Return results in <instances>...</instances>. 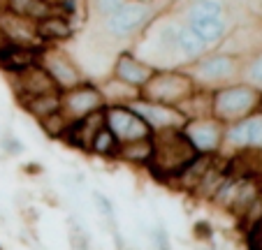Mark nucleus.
I'll use <instances>...</instances> for the list:
<instances>
[{"mask_svg": "<svg viewBox=\"0 0 262 250\" xmlns=\"http://www.w3.org/2000/svg\"><path fill=\"white\" fill-rule=\"evenodd\" d=\"M167 12V0H125L121 7L98 19V33L109 44L137 42L148 26Z\"/></svg>", "mask_w": 262, "mask_h": 250, "instance_id": "obj_1", "label": "nucleus"}, {"mask_svg": "<svg viewBox=\"0 0 262 250\" xmlns=\"http://www.w3.org/2000/svg\"><path fill=\"white\" fill-rule=\"evenodd\" d=\"M177 14L209 51L218 49L234 28L228 0H186Z\"/></svg>", "mask_w": 262, "mask_h": 250, "instance_id": "obj_2", "label": "nucleus"}, {"mask_svg": "<svg viewBox=\"0 0 262 250\" xmlns=\"http://www.w3.org/2000/svg\"><path fill=\"white\" fill-rule=\"evenodd\" d=\"M242 65H244V58L228 54V51L213 49V51H207L202 58H198L195 63H190L188 67L183 70L193 79L195 88L213 93V90L225 88L230 83L242 81Z\"/></svg>", "mask_w": 262, "mask_h": 250, "instance_id": "obj_3", "label": "nucleus"}, {"mask_svg": "<svg viewBox=\"0 0 262 250\" xmlns=\"http://www.w3.org/2000/svg\"><path fill=\"white\" fill-rule=\"evenodd\" d=\"M195 155H198V153L186 142L181 130L158 132V134H154V157H151V165H148L146 169L151 172V176H154L156 181L169 186V183L177 178V174L181 172Z\"/></svg>", "mask_w": 262, "mask_h": 250, "instance_id": "obj_4", "label": "nucleus"}, {"mask_svg": "<svg viewBox=\"0 0 262 250\" xmlns=\"http://www.w3.org/2000/svg\"><path fill=\"white\" fill-rule=\"evenodd\" d=\"M262 109V93L246 86L244 81L230 83L225 88H218L211 93V116L221 121L223 125L248 118L251 113Z\"/></svg>", "mask_w": 262, "mask_h": 250, "instance_id": "obj_5", "label": "nucleus"}, {"mask_svg": "<svg viewBox=\"0 0 262 250\" xmlns=\"http://www.w3.org/2000/svg\"><path fill=\"white\" fill-rule=\"evenodd\" d=\"M193 93H195L193 79H190L188 72L181 67L156 70L154 77L148 79L146 86L142 88L144 100L169 104V107H181Z\"/></svg>", "mask_w": 262, "mask_h": 250, "instance_id": "obj_6", "label": "nucleus"}, {"mask_svg": "<svg viewBox=\"0 0 262 250\" xmlns=\"http://www.w3.org/2000/svg\"><path fill=\"white\" fill-rule=\"evenodd\" d=\"M37 65L49 74V79L54 81V86L60 93L89 81L84 67H81V65L77 63V58H74L72 54H68L63 47H45V49H40Z\"/></svg>", "mask_w": 262, "mask_h": 250, "instance_id": "obj_7", "label": "nucleus"}, {"mask_svg": "<svg viewBox=\"0 0 262 250\" xmlns=\"http://www.w3.org/2000/svg\"><path fill=\"white\" fill-rule=\"evenodd\" d=\"M262 153V109L251 113L248 118L225 125L221 155H237V153Z\"/></svg>", "mask_w": 262, "mask_h": 250, "instance_id": "obj_8", "label": "nucleus"}, {"mask_svg": "<svg viewBox=\"0 0 262 250\" xmlns=\"http://www.w3.org/2000/svg\"><path fill=\"white\" fill-rule=\"evenodd\" d=\"M104 128L119 139V144L154 137L151 128L130 104H109V107H104Z\"/></svg>", "mask_w": 262, "mask_h": 250, "instance_id": "obj_9", "label": "nucleus"}, {"mask_svg": "<svg viewBox=\"0 0 262 250\" xmlns=\"http://www.w3.org/2000/svg\"><path fill=\"white\" fill-rule=\"evenodd\" d=\"M104 107H107V104H104V98H102V93H100L98 83L91 81V79L60 93V113H63L70 123H77L95 111H102Z\"/></svg>", "mask_w": 262, "mask_h": 250, "instance_id": "obj_10", "label": "nucleus"}, {"mask_svg": "<svg viewBox=\"0 0 262 250\" xmlns=\"http://www.w3.org/2000/svg\"><path fill=\"white\" fill-rule=\"evenodd\" d=\"M181 134L186 137V142L193 146V151L198 155H221L225 125L221 121H216L213 116L190 118L181 128Z\"/></svg>", "mask_w": 262, "mask_h": 250, "instance_id": "obj_11", "label": "nucleus"}, {"mask_svg": "<svg viewBox=\"0 0 262 250\" xmlns=\"http://www.w3.org/2000/svg\"><path fill=\"white\" fill-rule=\"evenodd\" d=\"M130 107L144 118L151 132H169V130H181L186 125V116L179 111V107H169V104H160V102H151V100L137 98Z\"/></svg>", "mask_w": 262, "mask_h": 250, "instance_id": "obj_12", "label": "nucleus"}, {"mask_svg": "<svg viewBox=\"0 0 262 250\" xmlns=\"http://www.w3.org/2000/svg\"><path fill=\"white\" fill-rule=\"evenodd\" d=\"M154 72H156L154 65H148L144 58H139L133 49L119 51L114 63H112V67H109L112 77L128 83V86H133V88H137L139 93H142V88L146 86L148 79L154 77Z\"/></svg>", "mask_w": 262, "mask_h": 250, "instance_id": "obj_13", "label": "nucleus"}, {"mask_svg": "<svg viewBox=\"0 0 262 250\" xmlns=\"http://www.w3.org/2000/svg\"><path fill=\"white\" fill-rule=\"evenodd\" d=\"M0 33L5 37L7 44H19V47H28V49L40 51L45 49V44L37 37V28L35 21L21 19V16L12 14V12L0 7Z\"/></svg>", "mask_w": 262, "mask_h": 250, "instance_id": "obj_14", "label": "nucleus"}, {"mask_svg": "<svg viewBox=\"0 0 262 250\" xmlns=\"http://www.w3.org/2000/svg\"><path fill=\"white\" fill-rule=\"evenodd\" d=\"M7 79H10V88L14 90L16 102H19V100H26V98H37V95L58 90L54 86V81L49 79V74H47L40 65H33V67H28L26 72L14 74V77H7Z\"/></svg>", "mask_w": 262, "mask_h": 250, "instance_id": "obj_15", "label": "nucleus"}, {"mask_svg": "<svg viewBox=\"0 0 262 250\" xmlns=\"http://www.w3.org/2000/svg\"><path fill=\"white\" fill-rule=\"evenodd\" d=\"M100 128H104V109L102 111L91 113V116L81 118V121H77V123H72V125L68 128V132L63 134L60 142H63L65 146L74 148V151L89 153L91 142H93L95 132H98Z\"/></svg>", "mask_w": 262, "mask_h": 250, "instance_id": "obj_16", "label": "nucleus"}, {"mask_svg": "<svg viewBox=\"0 0 262 250\" xmlns=\"http://www.w3.org/2000/svg\"><path fill=\"white\" fill-rule=\"evenodd\" d=\"M35 28H37V37L45 47H60L63 42L74 37V21L60 12L47 14L45 19L35 24Z\"/></svg>", "mask_w": 262, "mask_h": 250, "instance_id": "obj_17", "label": "nucleus"}, {"mask_svg": "<svg viewBox=\"0 0 262 250\" xmlns=\"http://www.w3.org/2000/svg\"><path fill=\"white\" fill-rule=\"evenodd\" d=\"M37 56H40V51L28 49V47L5 44L0 49V72H5L7 77L21 74L28 67L37 65Z\"/></svg>", "mask_w": 262, "mask_h": 250, "instance_id": "obj_18", "label": "nucleus"}, {"mask_svg": "<svg viewBox=\"0 0 262 250\" xmlns=\"http://www.w3.org/2000/svg\"><path fill=\"white\" fill-rule=\"evenodd\" d=\"M95 83H98V88H100V93H102L107 107L109 104H133L137 98H142V93H139L137 88H133L128 83L114 79L112 74L100 79V81H95Z\"/></svg>", "mask_w": 262, "mask_h": 250, "instance_id": "obj_19", "label": "nucleus"}, {"mask_svg": "<svg viewBox=\"0 0 262 250\" xmlns=\"http://www.w3.org/2000/svg\"><path fill=\"white\" fill-rule=\"evenodd\" d=\"M19 107L28 113L35 121H42V118L51 116V113L60 111V90H54V93H45L37 95V98H26L19 100Z\"/></svg>", "mask_w": 262, "mask_h": 250, "instance_id": "obj_20", "label": "nucleus"}, {"mask_svg": "<svg viewBox=\"0 0 262 250\" xmlns=\"http://www.w3.org/2000/svg\"><path fill=\"white\" fill-rule=\"evenodd\" d=\"M151 157H154V137L121 144L116 160L125 162V165H133V167H148L151 165Z\"/></svg>", "mask_w": 262, "mask_h": 250, "instance_id": "obj_21", "label": "nucleus"}, {"mask_svg": "<svg viewBox=\"0 0 262 250\" xmlns=\"http://www.w3.org/2000/svg\"><path fill=\"white\" fill-rule=\"evenodd\" d=\"M0 7L7 10V12H12V14H16V16H21V19L35 21V24L54 12L47 0H3V5Z\"/></svg>", "mask_w": 262, "mask_h": 250, "instance_id": "obj_22", "label": "nucleus"}, {"mask_svg": "<svg viewBox=\"0 0 262 250\" xmlns=\"http://www.w3.org/2000/svg\"><path fill=\"white\" fill-rule=\"evenodd\" d=\"M119 139L114 137V134L109 132L107 128H100L98 132H95L93 142H91V148L86 155H95V157H102V160H116V155H119Z\"/></svg>", "mask_w": 262, "mask_h": 250, "instance_id": "obj_23", "label": "nucleus"}, {"mask_svg": "<svg viewBox=\"0 0 262 250\" xmlns=\"http://www.w3.org/2000/svg\"><path fill=\"white\" fill-rule=\"evenodd\" d=\"M179 111L186 116V121H190V118L211 116V93L195 88V93L190 95V98L186 100L181 107H179Z\"/></svg>", "mask_w": 262, "mask_h": 250, "instance_id": "obj_24", "label": "nucleus"}, {"mask_svg": "<svg viewBox=\"0 0 262 250\" xmlns=\"http://www.w3.org/2000/svg\"><path fill=\"white\" fill-rule=\"evenodd\" d=\"M68 245L70 250H93L91 232L86 230V225L74 213L68 216Z\"/></svg>", "mask_w": 262, "mask_h": 250, "instance_id": "obj_25", "label": "nucleus"}, {"mask_svg": "<svg viewBox=\"0 0 262 250\" xmlns=\"http://www.w3.org/2000/svg\"><path fill=\"white\" fill-rule=\"evenodd\" d=\"M242 81L251 88H255L257 93H262V49L253 51L244 58L242 65Z\"/></svg>", "mask_w": 262, "mask_h": 250, "instance_id": "obj_26", "label": "nucleus"}, {"mask_svg": "<svg viewBox=\"0 0 262 250\" xmlns=\"http://www.w3.org/2000/svg\"><path fill=\"white\" fill-rule=\"evenodd\" d=\"M91 199H93L95 211H98V216H100V220H102V225L107 227V232H112L114 227H119L114 201L109 199V197L104 195L102 190H93V192H91Z\"/></svg>", "mask_w": 262, "mask_h": 250, "instance_id": "obj_27", "label": "nucleus"}, {"mask_svg": "<svg viewBox=\"0 0 262 250\" xmlns=\"http://www.w3.org/2000/svg\"><path fill=\"white\" fill-rule=\"evenodd\" d=\"M37 125H40L42 134H45L47 139H58V142H60V139H63V134L68 132V128L72 125V123H70L60 111H56V113H51V116L37 121Z\"/></svg>", "mask_w": 262, "mask_h": 250, "instance_id": "obj_28", "label": "nucleus"}, {"mask_svg": "<svg viewBox=\"0 0 262 250\" xmlns=\"http://www.w3.org/2000/svg\"><path fill=\"white\" fill-rule=\"evenodd\" d=\"M144 234H146L148 250H172V236H169V232H167V227H165L163 220H158L156 225L146 227Z\"/></svg>", "mask_w": 262, "mask_h": 250, "instance_id": "obj_29", "label": "nucleus"}, {"mask_svg": "<svg viewBox=\"0 0 262 250\" xmlns=\"http://www.w3.org/2000/svg\"><path fill=\"white\" fill-rule=\"evenodd\" d=\"M24 142L12 132L10 128H3L0 130V153L7 157H14V155H21L24 153Z\"/></svg>", "mask_w": 262, "mask_h": 250, "instance_id": "obj_30", "label": "nucleus"}, {"mask_svg": "<svg viewBox=\"0 0 262 250\" xmlns=\"http://www.w3.org/2000/svg\"><path fill=\"white\" fill-rule=\"evenodd\" d=\"M125 0H86V7H89V12L93 16H98V19H102V16H107L109 12H114L116 7H121Z\"/></svg>", "mask_w": 262, "mask_h": 250, "instance_id": "obj_31", "label": "nucleus"}, {"mask_svg": "<svg viewBox=\"0 0 262 250\" xmlns=\"http://www.w3.org/2000/svg\"><path fill=\"white\" fill-rule=\"evenodd\" d=\"M49 3V7L54 12H60V14L70 16V19L74 21V16L81 12V0H47Z\"/></svg>", "mask_w": 262, "mask_h": 250, "instance_id": "obj_32", "label": "nucleus"}, {"mask_svg": "<svg viewBox=\"0 0 262 250\" xmlns=\"http://www.w3.org/2000/svg\"><path fill=\"white\" fill-rule=\"evenodd\" d=\"M213 236H216V232L209 220H198L193 225V239L198 243H209V241H213Z\"/></svg>", "mask_w": 262, "mask_h": 250, "instance_id": "obj_33", "label": "nucleus"}, {"mask_svg": "<svg viewBox=\"0 0 262 250\" xmlns=\"http://www.w3.org/2000/svg\"><path fill=\"white\" fill-rule=\"evenodd\" d=\"M244 239H246L248 250H262V218L251 227V230L244 232Z\"/></svg>", "mask_w": 262, "mask_h": 250, "instance_id": "obj_34", "label": "nucleus"}, {"mask_svg": "<svg viewBox=\"0 0 262 250\" xmlns=\"http://www.w3.org/2000/svg\"><path fill=\"white\" fill-rule=\"evenodd\" d=\"M195 250H218L216 248V243H213V241H209V243H198V248Z\"/></svg>", "mask_w": 262, "mask_h": 250, "instance_id": "obj_35", "label": "nucleus"}, {"mask_svg": "<svg viewBox=\"0 0 262 250\" xmlns=\"http://www.w3.org/2000/svg\"><path fill=\"white\" fill-rule=\"evenodd\" d=\"M5 44H7V42H5V37H3V33H0V49H3Z\"/></svg>", "mask_w": 262, "mask_h": 250, "instance_id": "obj_36", "label": "nucleus"}, {"mask_svg": "<svg viewBox=\"0 0 262 250\" xmlns=\"http://www.w3.org/2000/svg\"><path fill=\"white\" fill-rule=\"evenodd\" d=\"M167 3H179V0H167ZM183 3H186V0H183Z\"/></svg>", "mask_w": 262, "mask_h": 250, "instance_id": "obj_37", "label": "nucleus"}]
</instances>
